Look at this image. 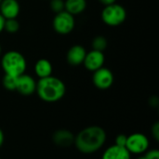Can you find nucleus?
<instances>
[{
	"instance_id": "nucleus-9",
	"label": "nucleus",
	"mask_w": 159,
	"mask_h": 159,
	"mask_svg": "<svg viewBox=\"0 0 159 159\" xmlns=\"http://www.w3.org/2000/svg\"><path fill=\"white\" fill-rule=\"evenodd\" d=\"M35 89L36 82L31 75L24 73L23 75L18 76L16 91H18L20 94L23 96H30L35 92Z\"/></svg>"
},
{
	"instance_id": "nucleus-3",
	"label": "nucleus",
	"mask_w": 159,
	"mask_h": 159,
	"mask_svg": "<svg viewBox=\"0 0 159 159\" xmlns=\"http://www.w3.org/2000/svg\"><path fill=\"white\" fill-rule=\"evenodd\" d=\"M1 66L5 72V75L20 76L25 73L27 62L24 56L20 52L10 50L3 55Z\"/></svg>"
},
{
	"instance_id": "nucleus-28",
	"label": "nucleus",
	"mask_w": 159,
	"mask_h": 159,
	"mask_svg": "<svg viewBox=\"0 0 159 159\" xmlns=\"http://www.w3.org/2000/svg\"><path fill=\"white\" fill-rule=\"evenodd\" d=\"M1 1H2V0H0V3H1Z\"/></svg>"
},
{
	"instance_id": "nucleus-6",
	"label": "nucleus",
	"mask_w": 159,
	"mask_h": 159,
	"mask_svg": "<svg viewBox=\"0 0 159 159\" xmlns=\"http://www.w3.org/2000/svg\"><path fill=\"white\" fill-rule=\"evenodd\" d=\"M53 29L60 34H70L75 25V17L63 10L57 13L52 21Z\"/></svg>"
},
{
	"instance_id": "nucleus-10",
	"label": "nucleus",
	"mask_w": 159,
	"mask_h": 159,
	"mask_svg": "<svg viewBox=\"0 0 159 159\" xmlns=\"http://www.w3.org/2000/svg\"><path fill=\"white\" fill-rule=\"evenodd\" d=\"M53 143L61 148H68L74 145L75 143V135L68 129H61L56 130L52 135Z\"/></svg>"
},
{
	"instance_id": "nucleus-2",
	"label": "nucleus",
	"mask_w": 159,
	"mask_h": 159,
	"mask_svg": "<svg viewBox=\"0 0 159 159\" xmlns=\"http://www.w3.org/2000/svg\"><path fill=\"white\" fill-rule=\"evenodd\" d=\"M36 94L46 102H57L61 101L66 92V87L62 80L55 76L39 78L36 82Z\"/></svg>"
},
{
	"instance_id": "nucleus-25",
	"label": "nucleus",
	"mask_w": 159,
	"mask_h": 159,
	"mask_svg": "<svg viewBox=\"0 0 159 159\" xmlns=\"http://www.w3.org/2000/svg\"><path fill=\"white\" fill-rule=\"evenodd\" d=\"M4 24H5V19H4V17L0 14V33L4 30Z\"/></svg>"
},
{
	"instance_id": "nucleus-29",
	"label": "nucleus",
	"mask_w": 159,
	"mask_h": 159,
	"mask_svg": "<svg viewBox=\"0 0 159 159\" xmlns=\"http://www.w3.org/2000/svg\"><path fill=\"white\" fill-rule=\"evenodd\" d=\"M0 159H1V157H0Z\"/></svg>"
},
{
	"instance_id": "nucleus-14",
	"label": "nucleus",
	"mask_w": 159,
	"mask_h": 159,
	"mask_svg": "<svg viewBox=\"0 0 159 159\" xmlns=\"http://www.w3.org/2000/svg\"><path fill=\"white\" fill-rule=\"evenodd\" d=\"M52 64L47 59H40L34 65V73L39 78H45L52 75Z\"/></svg>"
},
{
	"instance_id": "nucleus-23",
	"label": "nucleus",
	"mask_w": 159,
	"mask_h": 159,
	"mask_svg": "<svg viewBox=\"0 0 159 159\" xmlns=\"http://www.w3.org/2000/svg\"><path fill=\"white\" fill-rule=\"evenodd\" d=\"M4 141H5V134H4V131L2 130V129L0 128V148L4 144Z\"/></svg>"
},
{
	"instance_id": "nucleus-20",
	"label": "nucleus",
	"mask_w": 159,
	"mask_h": 159,
	"mask_svg": "<svg viewBox=\"0 0 159 159\" xmlns=\"http://www.w3.org/2000/svg\"><path fill=\"white\" fill-rule=\"evenodd\" d=\"M127 139H128V136L127 135H125V134H119L116 138L115 144L116 145H118V146H121V147H126Z\"/></svg>"
},
{
	"instance_id": "nucleus-21",
	"label": "nucleus",
	"mask_w": 159,
	"mask_h": 159,
	"mask_svg": "<svg viewBox=\"0 0 159 159\" xmlns=\"http://www.w3.org/2000/svg\"><path fill=\"white\" fill-rule=\"evenodd\" d=\"M144 157L146 159H159V151L157 149L147 150L144 153Z\"/></svg>"
},
{
	"instance_id": "nucleus-11",
	"label": "nucleus",
	"mask_w": 159,
	"mask_h": 159,
	"mask_svg": "<svg viewBox=\"0 0 159 159\" xmlns=\"http://www.w3.org/2000/svg\"><path fill=\"white\" fill-rule=\"evenodd\" d=\"M20 9V4L17 0H2L0 3V14L5 20L17 19Z\"/></svg>"
},
{
	"instance_id": "nucleus-24",
	"label": "nucleus",
	"mask_w": 159,
	"mask_h": 159,
	"mask_svg": "<svg viewBox=\"0 0 159 159\" xmlns=\"http://www.w3.org/2000/svg\"><path fill=\"white\" fill-rule=\"evenodd\" d=\"M102 4H103L104 6H107V5H110V4H113V3H116V0H99Z\"/></svg>"
},
{
	"instance_id": "nucleus-27",
	"label": "nucleus",
	"mask_w": 159,
	"mask_h": 159,
	"mask_svg": "<svg viewBox=\"0 0 159 159\" xmlns=\"http://www.w3.org/2000/svg\"><path fill=\"white\" fill-rule=\"evenodd\" d=\"M1 51H2V49H1V46H0V55H1Z\"/></svg>"
},
{
	"instance_id": "nucleus-7",
	"label": "nucleus",
	"mask_w": 159,
	"mask_h": 159,
	"mask_svg": "<svg viewBox=\"0 0 159 159\" xmlns=\"http://www.w3.org/2000/svg\"><path fill=\"white\" fill-rule=\"evenodd\" d=\"M92 81L94 86L102 90H105L110 89L115 81L114 74L108 68L102 67L95 72H93Z\"/></svg>"
},
{
	"instance_id": "nucleus-12",
	"label": "nucleus",
	"mask_w": 159,
	"mask_h": 159,
	"mask_svg": "<svg viewBox=\"0 0 159 159\" xmlns=\"http://www.w3.org/2000/svg\"><path fill=\"white\" fill-rule=\"evenodd\" d=\"M87 51L81 45H74L69 48L66 54V60L69 64L73 66H77L83 63L86 57Z\"/></svg>"
},
{
	"instance_id": "nucleus-17",
	"label": "nucleus",
	"mask_w": 159,
	"mask_h": 159,
	"mask_svg": "<svg viewBox=\"0 0 159 159\" xmlns=\"http://www.w3.org/2000/svg\"><path fill=\"white\" fill-rule=\"evenodd\" d=\"M107 39L102 35H98L92 40V49L103 52L107 48Z\"/></svg>"
},
{
	"instance_id": "nucleus-8",
	"label": "nucleus",
	"mask_w": 159,
	"mask_h": 159,
	"mask_svg": "<svg viewBox=\"0 0 159 159\" xmlns=\"http://www.w3.org/2000/svg\"><path fill=\"white\" fill-rule=\"evenodd\" d=\"M104 61L105 57L103 52L92 49L89 52H87L83 64L85 65V68L87 70L90 72H95L96 70L103 67Z\"/></svg>"
},
{
	"instance_id": "nucleus-16",
	"label": "nucleus",
	"mask_w": 159,
	"mask_h": 159,
	"mask_svg": "<svg viewBox=\"0 0 159 159\" xmlns=\"http://www.w3.org/2000/svg\"><path fill=\"white\" fill-rule=\"evenodd\" d=\"M17 81H18V76H13L9 75H5L2 80L4 88L9 91H16Z\"/></svg>"
},
{
	"instance_id": "nucleus-15",
	"label": "nucleus",
	"mask_w": 159,
	"mask_h": 159,
	"mask_svg": "<svg viewBox=\"0 0 159 159\" xmlns=\"http://www.w3.org/2000/svg\"><path fill=\"white\" fill-rule=\"evenodd\" d=\"M87 7V0H65L64 10L73 16L81 14Z\"/></svg>"
},
{
	"instance_id": "nucleus-4",
	"label": "nucleus",
	"mask_w": 159,
	"mask_h": 159,
	"mask_svg": "<svg viewBox=\"0 0 159 159\" xmlns=\"http://www.w3.org/2000/svg\"><path fill=\"white\" fill-rule=\"evenodd\" d=\"M127 18V11L125 7L119 4L113 3L104 7L102 11V20L108 26L121 25Z\"/></svg>"
},
{
	"instance_id": "nucleus-19",
	"label": "nucleus",
	"mask_w": 159,
	"mask_h": 159,
	"mask_svg": "<svg viewBox=\"0 0 159 159\" xmlns=\"http://www.w3.org/2000/svg\"><path fill=\"white\" fill-rule=\"evenodd\" d=\"M50 7L53 12L56 14L64 10V1L63 0H51Z\"/></svg>"
},
{
	"instance_id": "nucleus-22",
	"label": "nucleus",
	"mask_w": 159,
	"mask_h": 159,
	"mask_svg": "<svg viewBox=\"0 0 159 159\" xmlns=\"http://www.w3.org/2000/svg\"><path fill=\"white\" fill-rule=\"evenodd\" d=\"M151 133L156 141H159V122H156L151 129Z\"/></svg>"
},
{
	"instance_id": "nucleus-18",
	"label": "nucleus",
	"mask_w": 159,
	"mask_h": 159,
	"mask_svg": "<svg viewBox=\"0 0 159 159\" xmlns=\"http://www.w3.org/2000/svg\"><path fill=\"white\" fill-rule=\"evenodd\" d=\"M20 24L17 19H7L5 20L4 30L10 34H15L19 31Z\"/></svg>"
},
{
	"instance_id": "nucleus-5",
	"label": "nucleus",
	"mask_w": 159,
	"mask_h": 159,
	"mask_svg": "<svg viewBox=\"0 0 159 159\" xmlns=\"http://www.w3.org/2000/svg\"><path fill=\"white\" fill-rule=\"evenodd\" d=\"M149 144L150 142L146 135L141 132H136L128 136L126 149L130 153V155L141 156L148 150Z\"/></svg>"
},
{
	"instance_id": "nucleus-13",
	"label": "nucleus",
	"mask_w": 159,
	"mask_h": 159,
	"mask_svg": "<svg viewBox=\"0 0 159 159\" xmlns=\"http://www.w3.org/2000/svg\"><path fill=\"white\" fill-rule=\"evenodd\" d=\"M102 159H131V155L126 147L113 144L103 152Z\"/></svg>"
},
{
	"instance_id": "nucleus-1",
	"label": "nucleus",
	"mask_w": 159,
	"mask_h": 159,
	"mask_svg": "<svg viewBox=\"0 0 159 159\" xmlns=\"http://www.w3.org/2000/svg\"><path fill=\"white\" fill-rule=\"evenodd\" d=\"M106 131L100 126H89L75 136L74 145L82 154L91 155L101 150L106 142Z\"/></svg>"
},
{
	"instance_id": "nucleus-26",
	"label": "nucleus",
	"mask_w": 159,
	"mask_h": 159,
	"mask_svg": "<svg viewBox=\"0 0 159 159\" xmlns=\"http://www.w3.org/2000/svg\"><path fill=\"white\" fill-rule=\"evenodd\" d=\"M137 159H146L144 157V156H142V157H138Z\"/></svg>"
}]
</instances>
